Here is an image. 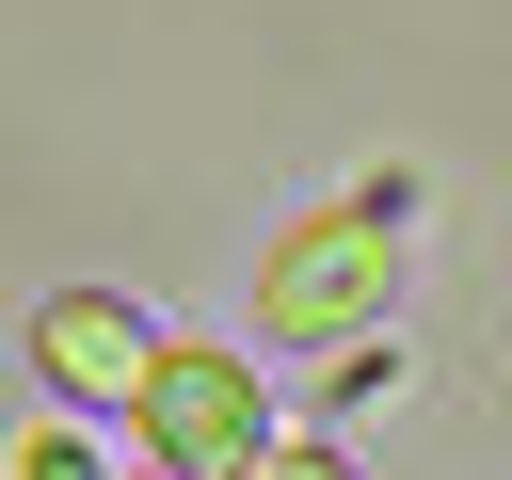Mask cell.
<instances>
[{
    "instance_id": "obj_3",
    "label": "cell",
    "mask_w": 512,
    "mask_h": 480,
    "mask_svg": "<svg viewBox=\"0 0 512 480\" xmlns=\"http://www.w3.org/2000/svg\"><path fill=\"white\" fill-rule=\"evenodd\" d=\"M144 352H160V320H128L112 288H64V304L32 320V368H48V400H64V416H128Z\"/></svg>"
},
{
    "instance_id": "obj_5",
    "label": "cell",
    "mask_w": 512,
    "mask_h": 480,
    "mask_svg": "<svg viewBox=\"0 0 512 480\" xmlns=\"http://www.w3.org/2000/svg\"><path fill=\"white\" fill-rule=\"evenodd\" d=\"M240 480H352V464H336V448H256Z\"/></svg>"
},
{
    "instance_id": "obj_2",
    "label": "cell",
    "mask_w": 512,
    "mask_h": 480,
    "mask_svg": "<svg viewBox=\"0 0 512 480\" xmlns=\"http://www.w3.org/2000/svg\"><path fill=\"white\" fill-rule=\"evenodd\" d=\"M256 416H272V400H256V352H208V336H160L144 384H128V432H144L160 480H240V464L272 448Z\"/></svg>"
},
{
    "instance_id": "obj_1",
    "label": "cell",
    "mask_w": 512,
    "mask_h": 480,
    "mask_svg": "<svg viewBox=\"0 0 512 480\" xmlns=\"http://www.w3.org/2000/svg\"><path fill=\"white\" fill-rule=\"evenodd\" d=\"M384 272H400V192H336L256 256V336H288V352L384 336Z\"/></svg>"
},
{
    "instance_id": "obj_4",
    "label": "cell",
    "mask_w": 512,
    "mask_h": 480,
    "mask_svg": "<svg viewBox=\"0 0 512 480\" xmlns=\"http://www.w3.org/2000/svg\"><path fill=\"white\" fill-rule=\"evenodd\" d=\"M16 480H112V464H96V432H32V448H16Z\"/></svg>"
}]
</instances>
